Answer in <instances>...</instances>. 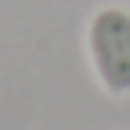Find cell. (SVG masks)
<instances>
[{
  "label": "cell",
  "instance_id": "obj_1",
  "mask_svg": "<svg viewBox=\"0 0 130 130\" xmlns=\"http://www.w3.org/2000/svg\"><path fill=\"white\" fill-rule=\"evenodd\" d=\"M87 59L106 95H130V8L103 4L87 20Z\"/></svg>",
  "mask_w": 130,
  "mask_h": 130
}]
</instances>
